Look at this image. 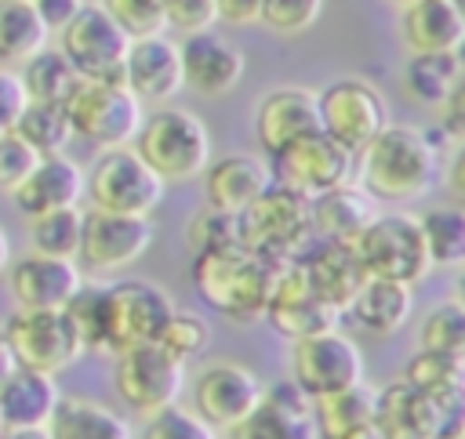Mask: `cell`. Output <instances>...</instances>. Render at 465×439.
Instances as JSON below:
<instances>
[{
  "instance_id": "cell-43",
  "label": "cell",
  "mask_w": 465,
  "mask_h": 439,
  "mask_svg": "<svg viewBox=\"0 0 465 439\" xmlns=\"http://www.w3.org/2000/svg\"><path fill=\"white\" fill-rule=\"evenodd\" d=\"M98 7L124 29L127 40L167 33L163 4H160V0H98Z\"/></svg>"
},
{
  "instance_id": "cell-14",
  "label": "cell",
  "mask_w": 465,
  "mask_h": 439,
  "mask_svg": "<svg viewBox=\"0 0 465 439\" xmlns=\"http://www.w3.org/2000/svg\"><path fill=\"white\" fill-rule=\"evenodd\" d=\"M113 388L127 410L149 417V414L178 403V395L185 388V363L167 356L156 341L124 348V352H116Z\"/></svg>"
},
{
  "instance_id": "cell-15",
  "label": "cell",
  "mask_w": 465,
  "mask_h": 439,
  "mask_svg": "<svg viewBox=\"0 0 465 439\" xmlns=\"http://www.w3.org/2000/svg\"><path fill=\"white\" fill-rule=\"evenodd\" d=\"M153 221L138 214L113 210H84V236L76 250V265L87 276H113L134 265L153 247Z\"/></svg>"
},
{
  "instance_id": "cell-53",
  "label": "cell",
  "mask_w": 465,
  "mask_h": 439,
  "mask_svg": "<svg viewBox=\"0 0 465 439\" xmlns=\"http://www.w3.org/2000/svg\"><path fill=\"white\" fill-rule=\"evenodd\" d=\"M338 439H381V435H378L374 424H360V428H352V432H345V435H338Z\"/></svg>"
},
{
  "instance_id": "cell-23",
  "label": "cell",
  "mask_w": 465,
  "mask_h": 439,
  "mask_svg": "<svg viewBox=\"0 0 465 439\" xmlns=\"http://www.w3.org/2000/svg\"><path fill=\"white\" fill-rule=\"evenodd\" d=\"M312 131H320V109H316V91L309 87H298V83L272 87L254 109V138L265 160H272L294 138Z\"/></svg>"
},
{
  "instance_id": "cell-27",
  "label": "cell",
  "mask_w": 465,
  "mask_h": 439,
  "mask_svg": "<svg viewBox=\"0 0 465 439\" xmlns=\"http://www.w3.org/2000/svg\"><path fill=\"white\" fill-rule=\"evenodd\" d=\"M411 308H414V287L367 276V279L356 287V294L349 298V305H345L341 316H345L360 334H367V337L378 341V337L400 334V330L407 327V319H411Z\"/></svg>"
},
{
  "instance_id": "cell-54",
  "label": "cell",
  "mask_w": 465,
  "mask_h": 439,
  "mask_svg": "<svg viewBox=\"0 0 465 439\" xmlns=\"http://www.w3.org/2000/svg\"><path fill=\"white\" fill-rule=\"evenodd\" d=\"M11 370H15V359H11V352H7V341H4V334H0V381H4Z\"/></svg>"
},
{
  "instance_id": "cell-20",
  "label": "cell",
  "mask_w": 465,
  "mask_h": 439,
  "mask_svg": "<svg viewBox=\"0 0 465 439\" xmlns=\"http://www.w3.org/2000/svg\"><path fill=\"white\" fill-rule=\"evenodd\" d=\"M454 417L461 414H447L440 403H432L425 392L400 377L378 388L371 424L381 439H436Z\"/></svg>"
},
{
  "instance_id": "cell-45",
  "label": "cell",
  "mask_w": 465,
  "mask_h": 439,
  "mask_svg": "<svg viewBox=\"0 0 465 439\" xmlns=\"http://www.w3.org/2000/svg\"><path fill=\"white\" fill-rule=\"evenodd\" d=\"M323 15V0H262L258 22H265L280 36H298L312 29Z\"/></svg>"
},
{
  "instance_id": "cell-24",
  "label": "cell",
  "mask_w": 465,
  "mask_h": 439,
  "mask_svg": "<svg viewBox=\"0 0 465 439\" xmlns=\"http://www.w3.org/2000/svg\"><path fill=\"white\" fill-rule=\"evenodd\" d=\"M272 185V167L254 152H225L211 156L203 167V203L225 214H240Z\"/></svg>"
},
{
  "instance_id": "cell-29",
  "label": "cell",
  "mask_w": 465,
  "mask_h": 439,
  "mask_svg": "<svg viewBox=\"0 0 465 439\" xmlns=\"http://www.w3.org/2000/svg\"><path fill=\"white\" fill-rule=\"evenodd\" d=\"M58 399H62V392H58L54 374L15 366L0 381V428L4 432L44 428L51 410L58 406Z\"/></svg>"
},
{
  "instance_id": "cell-51",
  "label": "cell",
  "mask_w": 465,
  "mask_h": 439,
  "mask_svg": "<svg viewBox=\"0 0 465 439\" xmlns=\"http://www.w3.org/2000/svg\"><path fill=\"white\" fill-rule=\"evenodd\" d=\"M80 4H84V0H33V7H36V15H40V22L47 25V33H58V29L80 11Z\"/></svg>"
},
{
  "instance_id": "cell-55",
  "label": "cell",
  "mask_w": 465,
  "mask_h": 439,
  "mask_svg": "<svg viewBox=\"0 0 465 439\" xmlns=\"http://www.w3.org/2000/svg\"><path fill=\"white\" fill-rule=\"evenodd\" d=\"M389 4H396V7H407V4H414V0H389Z\"/></svg>"
},
{
  "instance_id": "cell-39",
  "label": "cell",
  "mask_w": 465,
  "mask_h": 439,
  "mask_svg": "<svg viewBox=\"0 0 465 439\" xmlns=\"http://www.w3.org/2000/svg\"><path fill=\"white\" fill-rule=\"evenodd\" d=\"M25 232H29V247L36 254L73 258L76 261L80 236H84V210L80 207H62V210H47V214L25 218Z\"/></svg>"
},
{
  "instance_id": "cell-38",
  "label": "cell",
  "mask_w": 465,
  "mask_h": 439,
  "mask_svg": "<svg viewBox=\"0 0 465 439\" xmlns=\"http://www.w3.org/2000/svg\"><path fill=\"white\" fill-rule=\"evenodd\" d=\"M418 229L429 250L432 268H458L465 261V210L447 203V207H432L425 214H418Z\"/></svg>"
},
{
  "instance_id": "cell-7",
  "label": "cell",
  "mask_w": 465,
  "mask_h": 439,
  "mask_svg": "<svg viewBox=\"0 0 465 439\" xmlns=\"http://www.w3.org/2000/svg\"><path fill=\"white\" fill-rule=\"evenodd\" d=\"M0 334L7 341L15 366H25V370H40V374L58 377L80 356H87L65 308H15L4 319Z\"/></svg>"
},
{
  "instance_id": "cell-48",
  "label": "cell",
  "mask_w": 465,
  "mask_h": 439,
  "mask_svg": "<svg viewBox=\"0 0 465 439\" xmlns=\"http://www.w3.org/2000/svg\"><path fill=\"white\" fill-rule=\"evenodd\" d=\"M160 4H163L167 29H174L182 36L214 25V0H160Z\"/></svg>"
},
{
  "instance_id": "cell-21",
  "label": "cell",
  "mask_w": 465,
  "mask_h": 439,
  "mask_svg": "<svg viewBox=\"0 0 465 439\" xmlns=\"http://www.w3.org/2000/svg\"><path fill=\"white\" fill-rule=\"evenodd\" d=\"M7 287L15 308H65V301L80 290L84 272L73 258H47V254H22L7 265Z\"/></svg>"
},
{
  "instance_id": "cell-28",
  "label": "cell",
  "mask_w": 465,
  "mask_h": 439,
  "mask_svg": "<svg viewBox=\"0 0 465 439\" xmlns=\"http://www.w3.org/2000/svg\"><path fill=\"white\" fill-rule=\"evenodd\" d=\"M400 36L411 54H450L465 44V11L454 0H414L400 7Z\"/></svg>"
},
{
  "instance_id": "cell-42",
  "label": "cell",
  "mask_w": 465,
  "mask_h": 439,
  "mask_svg": "<svg viewBox=\"0 0 465 439\" xmlns=\"http://www.w3.org/2000/svg\"><path fill=\"white\" fill-rule=\"evenodd\" d=\"M207 341H211V327H207V319H200V316H193V312H171V319L160 327V334H156V345L167 352V356H174L178 363H189L193 356H200L203 348H207Z\"/></svg>"
},
{
  "instance_id": "cell-12",
  "label": "cell",
  "mask_w": 465,
  "mask_h": 439,
  "mask_svg": "<svg viewBox=\"0 0 465 439\" xmlns=\"http://www.w3.org/2000/svg\"><path fill=\"white\" fill-rule=\"evenodd\" d=\"M124 29L98 7V0H84L80 11L58 29V51L76 69L80 80H109L120 83L124 54H127Z\"/></svg>"
},
{
  "instance_id": "cell-2",
  "label": "cell",
  "mask_w": 465,
  "mask_h": 439,
  "mask_svg": "<svg viewBox=\"0 0 465 439\" xmlns=\"http://www.w3.org/2000/svg\"><path fill=\"white\" fill-rule=\"evenodd\" d=\"M283 265L287 261L265 258L243 243H229V247H214V250H196L189 279L207 308H214L229 319L251 323V319H262L265 301H269L272 283Z\"/></svg>"
},
{
  "instance_id": "cell-5",
  "label": "cell",
  "mask_w": 465,
  "mask_h": 439,
  "mask_svg": "<svg viewBox=\"0 0 465 439\" xmlns=\"http://www.w3.org/2000/svg\"><path fill=\"white\" fill-rule=\"evenodd\" d=\"M236 236L243 247L265 258L294 261L316 239L309 221V200L272 181L254 203H247L236 214Z\"/></svg>"
},
{
  "instance_id": "cell-10",
  "label": "cell",
  "mask_w": 465,
  "mask_h": 439,
  "mask_svg": "<svg viewBox=\"0 0 465 439\" xmlns=\"http://www.w3.org/2000/svg\"><path fill=\"white\" fill-rule=\"evenodd\" d=\"M287 381H294L309 399L341 392L363 381V352L338 327L298 337L287 348Z\"/></svg>"
},
{
  "instance_id": "cell-25",
  "label": "cell",
  "mask_w": 465,
  "mask_h": 439,
  "mask_svg": "<svg viewBox=\"0 0 465 439\" xmlns=\"http://www.w3.org/2000/svg\"><path fill=\"white\" fill-rule=\"evenodd\" d=\"M298 268L309 283V290L334 308L338 316L345 312L349 298L356 294V287L367 279L360 268V258L352 250V243H334V239H312L298 258Z\"/></svg>"
},
{
  "instance_id": "cell-56",
  "label": "cell",
  "mask_w": 465,
  "mask_h": 439,
  "mask_svg": "<svg viewBox=\"0 0 465 439\" xmlns=\"http://www.w3.org/2000/svg\"><path fill=\"white\" fill-rule=\"evenodd\" d=\"M454 4H461V0H454Z\"/></svg>"
},
{
  "instance_id": "cell-40",
  "label": "cell",
  "mask_w": 465,
  "mask_h": 439,
  "mask_svg": "<svg viewBox=\"0 0 465 439\" xmlns=\"http://www.w3.org/2000/svg\"><path fill=\"white\" fill-rule=\"evenodd\" d=\"M418 348L443 352V356H461L465 359V308L458 301L436 305L418 330Z\"/></svg>"
},
{
  "instance_id": "cell-41",
  "label": "cell",
  "mask_w": 465,
  "mask_h": 439,
  "mask_svg": "<svg viewBox=\"0 0 465 439\" xmlns=\"http://www.w3.org/2000/svg\"><path fill=\"white\" fill-rule=\"evenodd\" d=\"M138 439H218V432L196 410L171 403V406L142 417Z\"/></svg>"
},
{
  "instance_id": "cell-46",
  "label": "cell",
  "mask_w": 465,
  "mask_h": 439,
  "mask_svg": "<svg viewBox=\"0 0 465 439\" xmlns=\"http://www.w3.org/2000/svg\"><path fill=\"white\" fill-rule=\"evenodd\" d=\"M185 236H189L193 254L196 250H214V247L240 243V236H236V214H225V210H214V207H200L189 218Z\"/></svg>"
},
{
  "instance_id": "cell-49",
  "label": "cell",
  "mask_w": 465,
  "mask_h": 439,
  "mask_svg": "<svg viewBox=\"0 0 465 439\" xmlns=\"http://www.w3.org/2000/svg\"><path fill=\"white\" fill-rule=\"evenodd\" d=\"M25 102H29V98H25V91H22L18 73L0 65V134L15 127V120H18V112L25 109Z\"/></svg>"
},
{
  "instance_id": "cell-16",
  "label": "cell",
  "mask_w": 465,
  "mask_h": 439,
  "mask_svg": "<svg viewBox=\"0 0 465 439\" xmlns=\"http://www.w3.org/2000/svg\"><path fill=\"white\" fill-rule=\"evenodd\" d=\"M262 381L254 370L232 359H214L189 381V410H196L214 432H225L243 414H251L262 399Z\"/></svg>"
},
{
  "instance_id": "cell-3",
  "label": "cell",
  "mask_w": 465,
  "mask_h": 439,
  "mask_svg": "<svg viewBox=\"0 0 465 439\" xmlns=\"http://www.w3.org/2000/svg\"><path fill=\"white\" fill-rule=\"evenodd\" d=\"M131 149L160 174L163 185H182L200 178L211 163V131L182 105H156L153 112H142Z\"/></svg>"
},
{
  "instance_id": "cell-18",
  "label": "cell",
  "mask_w": 465,
  "mask_h": 439,
  "mask_svg": "<svg viewBox=\"0 0 465 439\" xmlns=\"http://www.w3.org/2000/svg\"><path fill=\"white\" fill-rule=\"evenodd\" d=\"M178 54H182V87H189L193 94H203V98L229 94L243 80V69H247L243 51L214 29L182 36Z\"/></svg>"
},
{
  "instance_id": "cell-4",
  "label": "cell",
  "mask_w": 465,
  "mask_h": 439,
  "mask_svg": "<svg viewBox=\"0 0 465 439\" xmlns=\"http://www.w3.org/2000/svg\"><path fill=\"white\" fill-rule=\"evenodd\" d=\"M352 250L360 258L363 276L374 279H392V283H421L432 272L418 218L407 210H378L363 232L352 239Z\"/></svg>"
},
{
  "instance_id": "cell-13",
  "label": "cell",
  "mask_w": 465,
  "mask_h": 439,
  "mask_svg": "<svg viewBox=\"0 0 465 439\" xmlns=\"http://www.w3.org/2000/svg\"><path fill=\"white\" fill-rule=\"evenodd\" d=\"M269 167H272V181L276 185H283V189L302 192L305 200H312L320 192H331V189L352 181L356 152L341 149L323 131H312V134L294 138L287 149H280L269 160Z\"/></svg>"
},
{
  "instance_id": "cell-11",
  "label": "cell",
  "mask_w": 465,
  "mask_h": 439,
  "mask_svg": "<svg viewBox=\"0 0 465 439\" xmlns=\"http://www.w3.org/2000/svg\"><path fill=\"white\" fill-rule=\"evenodd\" d=\"M316 109H320V131L349 152H360L392 120L389 102L363 76L331 80L323 91H316Z\"/></svg>"
},
{
  "instance_id": "cell-50",
  "label": "cell",
  "mask_w": 465,
  "mask_h": 439,
  "mask_svg": "<svg viewBox=\"0 0 465 439\" xmlns=\"http://www.w3.org/2000/svg\"><path fill=\"white\" fill-rule=\"evenodd\" d=\"M262 0H214V22L225 25H254Z\"/></svg>"
},
{
  "instance_id": "cell-9",
  "label": "cell",
  "mask_w": 465,
  "mask_h": 439,
  "mask_svg": "<svg viewBox=\"0 0 465 439\" xmlns=\"http://www.w3.org/2000/svg\"><path fill=\"white\" fill-rule=\"evenodd\" d=\"M174 301L153 279H120L102 294V337L105 352H124L156 341L160 327L171 319Z\"/></svg>"
},
{
  "instance_id": "cell-8",
  "label": "cell",
  "mask_w": 465,
  "mask_h": 439,
  "mask_svg": "<svg viewBox=\"0 0 465 439\" xmlns=\"http://www.w3.org/2000/svg\"><path fill=\"white\" fill-rule=\"evenodd\" d=\"M62 105H65L73 138L94 149L131 145L145 112L142 102L124 83H109V80H80Z\"/></svg>"
},
{
  "instance_id": "cell-1",
  "label": "cell",
  "mask_w": 465,
  "mask_h": 439,
  "mask_svg": "<svg viewBox=\"0 0 465 439\" xmlns=\"http://www.w3.org/2000/svg\"><path fill=\"white\" fill-rule=\"evenodd\" d=\"M443 178V149L425 127L385 123L360 152L352 181L374 203H411L429 196Z\"/></svg>"
},
{
  "instance_id": "cell-36",
  "label": "cell",
  "mask_w": 465,
  "mask_h": 439,
  "mask_svg": "<svg viewBox=\"0 0 465 439\" xmlns=\"http://www.w3.org/2000/svg\"><path fill=\"white\" fill-rule=\"evenodd\" d=\"M18 80H22V91L29 102H65L73 94V87L80 83L76 69L65 62V54L58 47H40L33 58H25L18 69Z\"/></svg>"
},
{
  "instance_id": "cell-6",
  "label": "cell",
  "mask_w": 465,
  "mask_h": 439,
  "mask_svg": "<svg viewBox=\"0 0 465 439\" xmlns=\"http://www.w3.org/2000/svg\"><path fill=\"white\" fill-rule=\"evenodd\" d=\"M163 192H167V185L160 181V174L131 145L102 149L98 160L91 163V171L84 174V196H87L91 210L149 218L160 207Z\"/></svg>"
},
{
  "instance_id": "cell-33",
  "label": "cell",
  "mask_w": 465,
  "mask_h": 439,
  "mask_svg": "<svg viewBox=\"0 0 465 439\" xmlns=\"http://www.w3.org/2000/svg\"><path fill=\"white\" fill-rule=\"evenodd\" d=\"M403 381H411L418 392H425L447 414H461V395H465V359L461 356L418 348L403 370Z\"/></svg>"
},
{
  "instance_id": "cell-37",
  "label": "cell",
  "mask_w": 465,
  "mask_h": 439,
  "mask_svg": "<svg viewBox=\"0 0 465 439\" xmlns=\"http://www.w3.org/2000/svg\"><path fill=\"white\" fill-rule=\"evenodd\" d=\"M11 131L36 156H58L73 141V127H69V116H65L62 102H25V109L18 112Z\"/></svg>"
},
{
  "instance_id": "cell-17",
  "label": "cell",
  "mask_w": 465,
  "mask_h": 439,
  "mask_svg": "<svg viewBox=\"0 0 465 439\" xmlns=\"http://www.w3.org/2000/svg\"><path fill=\"white\" fill-rule=\"evenodd\" d=\"M225 439H316L312 399L294 381H272L251 414L225 428Z\"/></svg>"
},
{
  "instance_id": "cell-30",
  "label": "cell",
  "mask_w": 465,
  "mask_h": 439,
  "mask_svg": "<svg viewBox=\"0 0 465 439\" xmlns=\"http://www.w3.org/2000/svg\"><path fill=\"white\" fill-rule=\"evenodd\" d=\"M378 214V203L356 185H338L331 192H320L309 200V221L316 239H334V243H352L363 225Z\"/></svg>"
},
{
  "instance_id": "cell-26",
  "label": "cell",
  "mask_w": 465,
  "mask_h": 439,
  "mask_svg": "<svg viewBox=\"0 0 465 439\" xmlns=\"http://www.w3.org/2000/svg\"><path fill=\"white\" fill-rule=\"evenodd\" d=\"M15 207L22 218H36L47 210H62V207H80L84 200V167L58 152V156H40L36 167L29 171V178L11 192Z\"/></svg>"
},
{
  "instance_id": "cell-19",
  "label": "cell",
  "mask_w": 465,
  "mask_h": 439,
  "mask_svg": "<svg viewBox=\"0 0 465 439\" xmlns=\"http://www.w3.org/2000/svg\"><path fill=\"white\" fill-rule=\"evenodd\" d=\"M120 83L142 102V105H167L182 91V54L178 40L167 33L138 36L127 44Z\"/></svg>"
},
{
  "instance_id": "cell-47",
  "label": "cell",
  "mask_w": 465,
  "mask_h": 439,
  "mask_svg": "<svg viewBox=\"0 0 465 439\" xmlns=\"http://www.w3.org/2000/svg\"><path fill=\"white\" fill-rule=\"evenodd\" d=\"M36 160L40 156L15 131H4L0 134V196H11L29 178V171L36 167Z\"/></svg>"
},
{
  "instance_id": "cell-35",
  "label": "cell",
  "mask_w": 465,
  "mask_h": 439,
  "mask_svg": "<svg viewBox=\"0 0 465 439\" xmlns=\"http://www.w3.org/2000/svg\"><path fill=\"white\" fill-rule=\"evenodd\" d=\"M51 33L40 22L33 0H0V65L18 69L40 47H47Z\"/></svg>"
},
{
  "instance_id": "cell-34",
  "label": "cell",
  "mask_w": 465,
  "mask_h": 439,
  "mask_svg": "<svg viewBox=\"0 0 465 439\" xmlns=\"http://www.w3.org/2000/svg\"><path fill=\"white\" fill-rule=\"evenodd\" d=\"M374 395L378 388L367 381H356L341 392L320 395L312 399V424H316V439H338L360 424H371L374 417Z\"/></svg>"
},
{
  "instance_id": "cell-57",
  "label": "cell",
  "mask_w": 465,
  "mask_h": 439,
  "mask_svg": "<svg viewBox=\"0 0 465 439\" xmlns=\"http://www.w3.org/2000/svg\"><path fill=\"white\" fill-rule=\"evenodd\" d=\"M0 435H4V428H0Z\"/></svg>"
},
{
  "instance_id": "cell-22",
  "label": "cell",
  "mask_w": 465,
  "mask_h": 439,
  "mask_svg": "<svg viewBox=\"0 0 465 439\" xmlns=\"http://www.w3.org/2000/svg\"><path fill=\"white\" fill-rule=\"evenodd\" d=\"M262 319H265L276 334H283L287 341H298V337H309V334H320V330L338 327L341 316H338L334 308H327V305L309 290V283H305L298 261H287V265L280 268L276 283H272V294H269V301H265Z\"/></svg>"
},
{
  "instance_id": "cell-44",
  "label": "cell",
  "mask_w": 465,
  "mask_h": 439,
  "mask_svg": "<svg viewBox=\"0 0 465 439\" xmlns=\"http://www.w3.org/2000/svg\"><path fill=\"white\" fill-rule=\"evenodd\" d=\"M102 294L105 287L98 283H80V290L65 301V316L76 327L80 341L87 352H105V337H102Z\"/></svg>"
},
{
  "instance_id": "cell-31",
  "label": "cell",
  "mask_w": 465,
  "mask_h": 439,
  "mask_svg": "<svg viewBox=\"0 0 465 439\" xmlns=\"http://www.w3.org/2000/svg\"><path fill=\"white\" fill-rule=\"evenodd\" d=\"M47 439H131V428L98 399L62 395L44 424Z\"/></svg>"
},
{
  "instance_id": "cell-52",
  "label": "cell",
  "mask_w": 465,
  "mask_h": 439,
  "mask_svg": "<svg viewBox=\"0 0 465 439\" xmlns=\"http://www.w3.org/2000/svg\"><path fill=\"white\" fill-rule=\"evenodd\" d=\"M7 265H11V239H7V229L0 225V276L7 272Z\"/></svg>"
},
{
  "instance_id": "cell-32",
  "label": "cell",
  "mask_w": 465,
  "mask_h": 439,
  "mask_svg": "<svg viewBox=\"0 0 465 439\" xmlns=\"http://www.w3.org/2000/svg\"><path fill=\"white\" fill-rule=\"evenodd\" d=\"M403 94L421 109H440L454 91H461V54H411L403 62Z\"/></svg>"
}]
</instances>
